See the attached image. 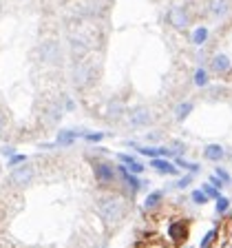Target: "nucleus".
<instances>
[{
	"label": "nucleus",
	"instance_id": "f257e3e1",
	"mask_svg": "<svg viewBox=\"0 0 232 248\" xmlns=\"http://www.w3.org/2000/svg\"><path fill=\"white\" fill-rule=\"evenodd\" d=\"M98 215L106 226H117L126 215V206H124V202L119 197L108 195L98 202Z\"/></svg>",
	"mask_w": 232,
	"mask_h": 248
},
{
	"label": "nucleus",
	"instance_id": "f03ea898",
	"mask_svg": "<svg viewBox=\"0 0 232 248\" xmlns=\"http://www.w3.org/2000/svg\"><path fill=\"white\" fill-rule=\"evenodd\" d=\"M93 173H95V180L102 186L113 184V182L117 180V169L106 164V162H95V164H93Z\"/></svg>",
	"mask_w": 232,
	"mask_h": 248
},
{
	"label": "nucleus",
	"instance_id": "7ed1b4c3",
	"mask_svg": "<svg viewBox=\"0 0 232 248\" xmlns=\"http://www.w3.org/2000/svg\"><path fill=\"white\" fill-rule=\"evenodd\" d=\"M38 56H40L42 62H46V64H56V62H60V45H58L56 40H46L40 45V49H38Z\"/></svg>",
	"mask_w": 232,
	"mask_h": 248
},
{
	"label": "nucleus",
	"instance_id": "20e7f679",
	"mask_svg": "<svg viewBox=\"0 0 232 248\" xmlns=\"http://www.w3.org/2000/svg\"><path fill=\"white\" fill-rule=\"evenodd\" d=\"M150 122H153V113H150V108H146V107L130 108L129 124L133 126V129H144V126H148Z\"/></svg>",
	"mask_w": 232,
	"mask_h": 248
},
{
	"label": "nucleus",
	"instance_id": "39448f33",
	"mask_svg": "<svg viewBox=\"0 0 232 248\" xmlns=\"http://www.w3.org/2000/svg\"><path fill=\"white\" fill-rule=\"evenodd\" d=\"M91 80H93V67L87 64V62H77L75 69H73V84L77 89H82L87 84H91Z\"/></svg>",
	"mask_w": 232,
	"mask_h": 248
},
{
	"label": "nucleus",
	"instance_id": "423d86ee",
	"mask_svg": "<svg viewBox=\"0 0 232 248\" xmlns=\"http://www.w3.org/2000/svg\"><path fill=\"white\" fill-rule=\"evenodd\" d=\"M117 175H119V180L124 182V186L130 191V195H135V193L142 188V182H139V177L135 175V173H130L126 166H117Z\"/></svg>",
	"mask_w": 232,
	"mask_h": 248
},
{
	"label": "nucleus",
	"instance_id": "0eeeda50",
	"mask_svg": "<svg viewBox=\"0 0 232 248\" xmlns=\"http://www.w3.org/2000/svg\"><path fill=\"white\" fill-rule=\"evenodd\" d=\"M33 175H36V170L31 169V166H27V164H22L20 169H15L14 173H11V184H15V186H27L31 180H33Z\"/></svg>",
	"mask_w": 232,
	"mask_h": 248
},
{
	"label": "nucleus",
	"instance_id": "6e6552de",
	"mask_svg": "<svg viewBox=\"0 0 232 248\" xmlns=\"http://www.w3.org/2000/svg\"><path fill=\"white\" fill-rule=\"evenodd\" d=\"M168 22L175 29L184 31L186 27H188V22H190V18H188V14L184 11V7H173V9L168 11Z\"/></svg>",
	"mask_w": 232,
	"mask_h": 248
},
{
	"label": "nucleus",
	"instance_id": "1a4fd4ad",
	"mask_svg": "<svg viewBox=\"0 0 232 248\" xmlns=\"http://www.w3.org/2000/svg\"><path fill=\"white\" fill-rule=\"evenodd\" d=\"M69 46H71V56L73 58H84L88 53V42L84 40L82 36H71Z\"/></svg>",
	"mask_w": 232,
	"mask_h": 248
},
{
	"label": "nucleus",
	"instance_id": "9d476101",
	"mask_svg": "<svg viewBox=\"0 0 232 248\" xmlns=\"http://www.w3.org/2000/svg\"><path fill=\"white\" fill-rule=\"evenodd\" d=\"M230 67H232V62H230V58H228L226 53H217V56L210 58V69L215 73H228L230 71Z\"/></svg>",
	"mask_w": 232,
	"mask_h": 248
},
{
	"label": "nucleus",
	"instance_id": "9b49d317",
	"mask_svg": "<svg viewBox=\"0 0 232 248\" xmlns=\"http://www.w3.org/2000/svg\"><path fill=\"white\" fill-rule=\"evenodd\" d=\"M208 11H210L212 18H226L228 11H230V0H210Z\"/></svg>",
	"mask_w": 232,
	"mask_h": 248
},
{
	"label": "nucleus",
	"instance_id": "f8f14e48",
	"mask_svg": "<svg viewBox=\"0 0 232 248\" xmlns=\"http://www.w3.org/2000/svg\"><path fill=\"white\" fill-rule=\"evenodd\" d=\"M188 235V226L184 222H173L168 226V237L173 239V244H181Z\"/></svg>",
	"mask_w": 232,
	"mask_h": 248
},
{
	"label": "nucleus",
	"instance_id": "ddd939ff",
	"mask_svg": "<svg viewBox=\"0 0 232 248\" xmlns=\"http://www.w3.org/2000/svg\"><path fill=\"white\" fill-rule=\"evenodd\" d=\"M150 166H153L157 173H164V175H177V164H170L168 160H161V157H153Z\"/></svg>",
	"mask_w": 232,
	"mask_h": 248
},
{
	"label": "nucleus",
	"instance_id": "4468645a",
	"mask_svg": "<svg viewBox=\"0 0 232 248\" xmlns=\"http://www.w3.org/2000/svg\"><path fill=\"white\" fill-rule=\"evenodd\" d=\"M80 131H73V129H60L58 133V146H71L77 138H80Z\"/></svg>",
	"mask_w": 232,
	"mask_h": 248
},
{
	"label": "nucleus",
	"instance_id": "2eb2a0df",
	"mask_svg": "<svg viewBox=\"0 0 232 248\" xmlns=\"http://www.w3.org/2000/svg\"><path fill=\"white\" fill-rule=\"evenodd\" d=\"M223 155H226V151H223L221 144H208L206 149H203V157H206L208 162H221Z\"/></svg>",
	"mask_w": 232,
	"mask_h": 248
},
{
	"label": "nucleus",
	"instance_id": "dca6fc26",
	"mask_svg": "<svg viewBox=\"0 0 232 248\" xmlns=\"http://www.w3.org/2000/svg\"><path fill=\"white\" fill-rule=\"evenodd\" d=\"M161 200H164V191L148 193V195H146V200H144V208H146V211H155V208L161 204Z\"/></svg>",
	"mask_w": 232,
	"mask_h": 248
},
{
	"label": "nucleus",
	"instance_id": "f3484780",
	"mask_svg": "<svg viewBox=\"0 0 232 248\" xmlns=\"http://www.w3.org/2000/svg\"><path fill=\"white\" fill-rule=\"evenodd\" d=\"M106 115L111 120H119L124 115V104L119 102V100H113V102H108L106 107Z\"/></svg>",
	"mask_w": 232,
	"mask_h": 248
},
{
	"label": "nucleus",
	"instance_id": "a211bd4d",
	"mask_svg": "<svg viewBox=\"0 0 232 248\" xmlns=\"http://www.w3.org/2000/svg\"><path fill=\"white\" fill-rule=\"evenodd\" d=\"M192 108H195V104H192V102H181V104H177V108H175V118L179 120V122H184V120L192 113Z\"/></svg>",
	"mask_w": 232,
	"mask_h": 248
},
{
	"label": "nucleus",
	"instance_id": "6ab92c4d",
	"mask_svg": "<svg viewBox=\"0 0 232 248\" xmlns=\"http://www.w3.org/2000/svg\"><path fill=\"white\" fill-rule=\"evenodd\" d=\"M190 40H192V45L201 46L203 42L208 40V29H206V27H197V29L192 31V38H190Z\"/></svg>",
	"mask_w": 232,
	"mask_h": 248
},
{
	"label": "nucleus",
	"instance_id": "aec40b11",
	"mask_svg": "<svg viewBox=\"0 0 232 248\" xmlns=\"http://www.w3.org/2000/svg\"><path fill=\"white\" fill-rule=\"evenodd\" d=\"M175 164H177V169H186V170H190V173H197V170L201 169V166L195 164V162H186L181 155H177L175 157Z\"/></svg>",
	"mask_w": 232,
	"mask_h": 248
},
{
	"label": "nucleus",
	"instance_id": "412c9836",
	"mask_svg": "<svg viewBox=\"0 0 232 248\" xmlns=\"http://www.w3.org/2000/svg\"><path fill=\"white\" fill-rule=\"evenodd\" d=\"M190 200L195 202L197 206H203V204H208V202H210V197L203 193V188H197V191L190 193Z\"/></svg>",
	"mask_w": 232,
	"mask_h": 248
},
{
	"label": "nucleus",
	"instance_id": "4be33fe9",
	"mask_svg": "<svg viewBox=\"0 0 232 248\" xmlns=\"http://www.w3.org/2000/svg\"><path fill=\"white\" fill-rule=\"evenodd\" d=\"M192 80H195V84H197L199 89L206 87V84H208V71H206L203 67H199V69L195 71V78H192Z\"/></svg>",
	"mask_w": 232,
	"mask_h": 248
},
{
	"label": "nucleus",
	"instance_id": "5701e85b",
	"mask_svg": "<svg viewBox=\"0 0 232 248\" xmlns=\"http://www.w3.org/2000/svg\"><path fill=\"white\" fill-rule=\"evenodd\" d=\"M217 235H219V231L217 228H210V231L203 235V239H201V244H199V248H210L212 246V242L217 239Z\"/></svg>",
	"mask_w": 232,
	"mask_h": 248
},
{
	"label": "nucleus",
	"instance_id": "b1692460",
	"mask_svg": "<svg viewBox=\"0 0 232 248\" xmlns=\"http://www.w3.org/2000/svg\"><path fill=\"white\" fill-rule=\"evenodd\" d=\"M201 188H203V193H206L210 200H219L221 197V191L217 188L215 184H210V182H206V184H201Z\"/></svg>",
	"mask_w": 232,
	"mask_h": 248
},
{
	"label": "nucleus",
	"instance_id": "393cba45",
	"mask_svg": "<svg viewBox=\"0 0 232 248\" xmlns=\"http://www.w3.org/2000/svg\"><path fill=\"white\" fill-rule=\"evenodd\" d=\"M215 208H217V213H219V215H226V213L230 211V200L221 195L219 200H215Z\"/></svg>",
	"mask_w": 232,
	"mask_h": 248
},
{
	"label": "nucleus",
	"instance_id": "a878e982",
	"mask_svg": "<svg viewBox=\"0 0 232 248\" xmlns=\"http://www.w3.org/2000/svg\"><path fill=\"white\" fill-rule=\"evenodd\" d=\"M124 166H126V169H129L130 173H135V175L144 173V164H142V162H137V157H135V160L130 162V164H124Z\"/></svg>",
	"mask_w": 232,
	"mask_h": 248
},
{
	"label": "nucleus",
	"instance_id": "bb28decb",
	"mask_svg": "<svg viewBox=\"0 0 232 248\" xmlns=\"http://www.w3.org/2000/svg\"><path fill=\"white\" fill-rule=\"evenodd\" d=\"M82 138L87 140V142H91V144H98V142H102L104 140V133H82Z\"/></svg>",
	"mask_w": 232,
	"mask_h": 248
},
{
	"label": "nucleus",
	"instance_id": "cd10ccee",
	"mask_svg": "<svg viewBox=\"0 0 232 248\" xmlns=\"http://www.w3.org/2000/svg\"><path fill=\"white\" fill-rule=\"evenodd\" d=\"M192 180H195L192 175H184V177H179V180L175 182V186H177V188H188V186L192 184Z\"/></svg>",
	"mask_w": 232,
	"mask_h": 248
},
{
	"label": "nucleus",
	"instance_id": "c85d7f7f",
	"mask_svg": "<svg viewBox=\"0 0 232 248\" xmlns=\"http://www.w3.org/2000/svg\"><path fill=\"white\" fill-rule=\"evenodd\" d=\"M215 175H219L223 182H226V184H232V177H230V173H228L226 169H221V166H217V169H215Z\"/></svg>",
	"mask_w": 232,
	"mask_h": 248
},
{
	"label": "nucleus",
	"instance_id": "c756f323",
	"mask_svg": "<svg viewBox=\"0 0 232 248\" xmlns=\"http://www.w3.org/2000/svg\"><path fill=\"white\" fill-rule=\"evenodd\" d=\"M60 115H62V108L60 107H51V108H49V120H51V122H58V120H60Z\"/></svg>",
	"mask_w": 232,
	"mask_h": 248
},
{
	"label": "nucleus",
	"instance_id": "7c9ffc66",
	"mask_svg": "<svg viewBox=\"0 0 232 248\" xmlns=\"http://www.w3.org/2000/svg\"><path fill=\"white\" fill-rule=\"evenodd\" d=\"M170 149H173V153H175V157H177V155H181L186 151V144H184V142H177V140H175V142L170 144Z\"/></svg>",
	"mask_w": 232,
	"mask_h": 248
},
{
	"label": "nucleus",
	"instance_id": "2f4dec72",
	"mask_svg": "<svg viewBox=\"0 0 232 248\" xmlns=\"http://www.w3.org/2000/svg\"><path fill=\"white\" fill-rule=\"evenodd\" d=\"M27 157L25 155H11L9 157V166H18V164H25Z\"/></svg>",
	"mask_w": 232,
	"mask_h": 248
},
{
	"label": "nucleus",
	"instance_id": "473e14b6",
	"mask_svg": "<svg viewBox=\"0 0 232 248\" xmlns=\"http://www.w3.org/2000/svg\"><path fill=\"white\" fill-rule=\"evenodd\" d=\"M117 160L122 162V164H130V162L135 160V155H130V153H117Z\"/></svg>",
	"mask_w": 232,
	"mask_h": 248
},
{
	"label": "nucleus",
	"instance_id": "72a5a7b5",
	"mask_svg": "<svg viewBox=\"0 0 232 248\" xmlns=\"http://www.w3.org/2000/svg\"><path fill=\"white\" fill-rule=\"evenodd\" d=\"M208 182H210V184H215L217 188H219V191H221L223 186H226V182H223V180H221V177H219V175H210V180H208Z\"/></svg>",
	"mask_w": 232,
	"mask_h": 248
},
{
	"label": "nucleus",
	"instance_id": "f704fd0d",
	"mask_svg": "<svg viewBox=\"0 0 232 248\" xmlns=\"http://www.w3.org/2000/svg\"><path fill=\"white\" fill-rule=\"evenodd\" d=\"M5 129H7V122H5V118H2V113H0V135L5 133Z\"/></svg>",
	"mask_w": 232,
	"mask_h": 248
},
{
	"label": "nucleus",
	"instance_id": "c9c22d12",
	"mask_svg": "<svg viewBox=\"0 0 232 248\" xmlns=\"http://www.w3.org/2000/svg\"><path fill=\"white\" fill-rule=\"evenodd\" d=\"M2 155H9V157H11V155H15V153H14V149H11V146H2Z\"/></svg>",
	"mask_w": 232,
	"mask_h": 248
},
{
	"label": "nucleus",
	"instance_id": "e433bc0d",
	"mask_svg": "<svg viewBox=\"0 0 232 248\" xmlns=\"http://www.w3.org/2000/svg\"><path fill=\"white\" fill-rule=\"evenodd\" d=\"M67 111H73V100H67Z\"/></svg>",
	"mask_w": 232,
	"mask_h": 248
},
{
	"label": "nucleus",
	"instance_id": "4c0bfd02",
	"mask_svg": "<svg viewBox=\"0 0 232 248\" xmlns=\"http://www.w3.org/2000/svg\"><path fill=\"white\" fill-rule=\"evenodd\" d=\"M230 217H232V213H230Z\"/></svg>",
	"mask_w": 232,
	"mask_h": 248
}]
</instances>
